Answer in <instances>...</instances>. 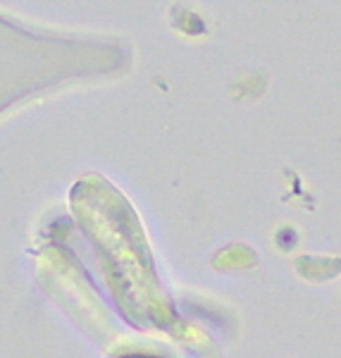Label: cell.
Here are the masks:
<instances>
[{"label": "cell", "instance_id": "6da1fadb", "mask_svg": "<svg viewBox=\"0 0 341 358\" xmlns=\"http://www.w3.org/2000/svg\"><path fill=\"white\" fill-rule=\"evenodd\" d=\"M122 358H155V356H148V354H129V356H122Z\"/></svg>", "mask_w": 341, "mask_h": 358}]
</instances>
